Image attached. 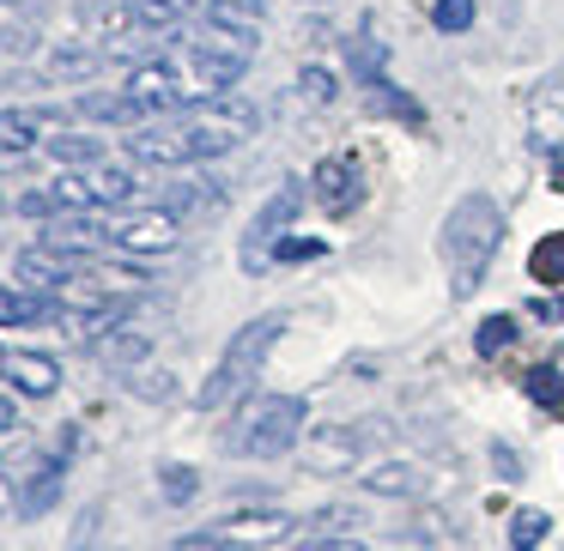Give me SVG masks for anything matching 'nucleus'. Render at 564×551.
<instances>
[{
    "mask_svg": "<svg viewBox=\"0 0 564 551\" xmlns=\"http://www.w3.org/2000/svg\"><path fill=\"white\" fill-rule=\"evenodd\" d=\"M498 243H503V212H498V200H491V195H462V200H455L449 219H443V236H437L455 297L479 291V279H486Z\"/></svg>",
    "mask_w": 564,
    "mask_h": 551,
    "instance_id": "1",
    "label": "nucleus"
},
{
    "mask_svg": "<svg viewBox=\"0 0 564 551\" xmlns=\"http://www.w3.org/2000/svg\"><path fill=\"white\" fill-rule=\"evenodd\" d=\"M297 437H304V400L297 394H249L225 425L219 449L243 454V461H273V454L297 449Z\"/></svg>",
    "mask_w": 564,
    "mask_h": 551,
    "instance_id": "2",
    "label": "nucleus"
},
{
    "mask_svg": "<svg viewBox=\"0 0 564 551\" xmlns=\"http://www.w3.org/2000/svg\"><path fill=\"white\" fill-rule=\"evenodd\" d=\"M280 333H285V316H256V321H243V328L225 340V352H219V364H213V376L200 382V406H231V400H249V388H256V376H261V364H268V352L280 345Z\"/></svg>",
    "mask_w": 564,
    "mask_h": 551,
    "instance_id": "3",
    "label": "nucleus"
},
{
    "mask_svg": "<svg viewBox=\"0 0 564 551\" xmlns=\"http://www.w3.org/2000/svg\"><path fill=\"white\" fill-rule=\"evenodd\" d=\"M183 128L200 140V158H219V152H231V146H243L249 134L261 128V110L249 98H207V103H188L183 110Z\"/></svg>",
    "mask_w": 564,
    "mask_h": 551,
    "instance_id": "4",
    "label": "nucleus"
},
{
    "mask_svg": "<svg viewBox=\"0 0 564 551\" xmlns=\"http://www.w3.org/2000/svg\"><path fill=\"white\" fill-rule=\"evenodd\" d=\"M104 236H110V249H122V255H164V249H176V236H183V219H176L171 207H122L116 219H104Z\"/></svg>",
    "mask_w": 564,
    "mask_h": 551,
    "instance_id": "5",
    "label": "nucleus"
},
{
    "mask_svg": "<svg viewBox=\"0 0 564 551\" xmlns=\"http://www.w3.org/2000/svg\"><path fill=\"white\" fill-rule=\"evenodd\" d=\"M285 527H292V521H285V515H273V509H243V515L213 521L207 533H188L176 551H261V546H273Z\"/></svg>",
    "mask_w": 564,
    "mask_h": 551,
    "instance_id": "6",
    "label": "nucleus"
},
{
    "mask_svg": "<svg viewBox=\"0 0 564 551\" xmlns=\"http://www.w3.org/2000/svg\"><path fill=\"white\" fill-rule=\"evenodd\" d=\"M297 207H304V188H297V183H280V188H273V200L256 212V224H249V236H243V267H249V273H261V267L273 261V243H280L285 224L297 219Z\"/></svg>",
    "mask_w": 564,
    "mask_h": 551,
    "instance_id": "7",
    "label": "nucleus"
},
{
    "mask_svg": "<svg viewBox=\"0 0 564 551\" xmlns=\"http://www.w3.org/2000/svg\"><path fill=\"white\" fill-rule=\"evenodd\" d=\"M122 91L134 98V110L147 115V122L188 110V91H183V74H176V62H140L134 74H128Z\"/></svg>",
    "mask_w": 564,
    "mask_h": 551,
    "instance_id": "8",
    "label": "nucleus"
},
{
    "mask_svg": "<svg viewBox=\"0 0 564 551\" xmlns=\"http://www.w3.org/2000/svg\"><path fill=\"white\" fill-rule=\"evenodd\" d=\"M128 158H140V164H207L200 158V140L183 128V115H176V122L128 128Z\"/></svg>",
    "mask_w": 564,
    "mask_h": 551,
    "instance_id": "9",
    "label": "nucleus"
},
{
    "mask_svg": "<svg viewBox=\"0 0 564 551\" xmlns=\"http://www.w3.org/2000/svg\"><path fill=\"white\" fill-rule=\"evenodd\" d=\"M171 62H176V74H183L188 103L225 98V86H237V79H243V67H249V62H231V55L195 49V43H183V55H171Z\"/></svg>",
    "mask_w": 564,
    "mask_h": 551,
    "instance_id": "10",
    "label": "nucleus"
},
{
    "mask_svg": "<svg viewBox=\"0 0 564 551\" xmlns=\"http://www.w3.org/2000/svg\"><path fill=\"white\" fill-rule=\"evenodd\" d=\"M67 454H74V430H67V437L55 442V454H43V461L31 466L25 491H19V515H25V521H37V515H50L55 503H62V485H67Z\"/></svg>",
    "mask_w": 564,
    "mask_h": 551,
    "instance_id": "11",
    "label": "nucleus"
},
{
    "mask_svg": "<svg viewBox=\"0 0 564 551\" xmlns=\"http://www.w3.org/2000/svg\"><path fill=\"white\" fill-rule=\"evenodd\" d=\"M304 461H310V473H358L365 442H358V430H346V425H316L304 437Z\"/></svg>",
    "mask_w": 564,
    "mask_h": 551,
    "instance_id": "12",
    "label": "nucleus"
},
{
    "mask_svg": "<svg viewBox=\"0 0 564 551\" xmlns=\"http://www.w3.org/2000/svg\"><path fill=\"white\" fill-rule=\"evenodd\" d=\"M365 164L358 158H322L316 164V200H322V212H334V219H346V212L365 200Z\"/></svg>",
    "mask_w": 564,
    "mask_h": 551,
    "instance_id": "13",
    "label": "nucleus"
},
{
    "mask_svg": "<svg viewBox=\"0 0 564 551\" xmlns=\"http://www.w3.org/2000/svg\"><path fill=\"white\" fill-rule=\"evenodd\" d=\"M528 140L540 152H558L564 146V67L540 79L534 103H528Z\"/></svg>",
    "mask_w": 564,
    "mask_h": 551,
    "instance_id": "14",
    "label": "nucleus"
},
{
    "mask_svg": "<svg viewBox=\"0 0 564 551\" xmlns=\"http://www.w3.org/2000/svg\"><path fill=\"white\" fill-rule=\"evenodd\" d=\"M79 267H86L79 255H62V249H50V243H31L25 255H19L25 291H67V285L79 279Z\"/></svg>",
    "mask_w": 564,
    "mask_h": 551,
    "instance_id": "15",
    "label": "nucleus"
},
{
    "mask_svg": "<svg viewBox=\"0 0 564 551\" xmlns=\"http://www.w3.org/2000/svg\"><path fill=\"white\" fill-rule=\"evenodd\" d=\"M7 376H13V388L31 394V400H50V394L62 388V364H55L50 352H13L7 357Z\"/></svg>",
    "mask_w": 564,
    "mask_h": 551,
    "instance_id": "16",
    "label": "nucleus"
},
{
    "mask_svg": "<svg viewBox=\"0 0 564 551\" xmlns=\"http://www.w3.org/2000/svg\"><path fill=\"white\" fill-rule=\"evenodd\" d=\"M91 352H98L110 370H122V376H128L134 364H147L152 340H147V333H134V328H110V333H98V340H91Z\"/></svg>",
    "mask_w": 564,
    "mask_h": 551,
    "instance_id": "17",
    "label": "nucleus"
},
{
    "mask_svg": "<svg viewBox=\"0 0 564 551\" xmlns=\"http://www.w3.org/2000/svg\"><path fill=\"white\" fill-rule=\"evenodd\" d=\"M365 491L370 497H419V491H425V473L406 466V461H382L365 473Z\"/></svg>",
    "mask_w": 564,
    "mask_h": 551,
    "instance_id": "18",
    "label": "nucleus"
},
{
    "mask_svg": "<svg viewBox=\"0 0 564 551\" xmlns=\"http://www.w3.org/2000/svg\"><path fill=\"white\" fill-rule=\"evenodd\" d=\"M79 115H86V122H116V128H140V122H147L128 91H86V98H79Z\"/></svg>",
    "mask_w": 564,
    "mask_h": 551,
    "instance_id": "19",
    "label": "nucleus"
},
{
    "mask_svg": "<svg viewBox=\"0 0 564 551\" xmlns=\"http://www.w3.org/2000/svg\"><path fill=\"white\" fill-rule=\"evenodd\" d=\"M55 316V304H43L25 285H0V328H31V321Z\"/></svg>",
    "mask_w": 564,
    "mask_h": 551,
    "instance_id": "20",
    "label": "nucleus"
},
{
    "mask_svg": "<svg viewBox=\"0 0 564 551\" xmlns=\"http://www.w3.org/2000/svg\"><path fill=\"white\" fill-rule=\"evenodd\" d=\"M86 183L98 195V207H128L134 200V170H122V164H91Z\"/></svg>",
    "mask_w": 564,
    "mask_h": 551,
    "instance_id": "21",
    "label": "nucleus"
},
{
    "mask_svg": "<svg viewBox=\"0 0 564 551\" xmlns=\"http://www.w3.org/2000/svg\"><path fill=\"white\" fill-rule=\"evenodd\" d=\"M346 55H352V74H358V86H382L389 79V55H382V43L370 37V31H358L352 43H346Z\"/></svg>",
    "mask_w": 564,
    "mask_h": 551,
    "instance_id": "22",
    "label": "nucleus"
},
{
    "mask_svg": "<svg viewBox=\"0 0 564 551\" xmlns=\"http://www.w3.org/2000/svg\"><path fill=\"white\" fill-rule=\"evenodd\" d=\"M128 19L140 31H176L188 19V0H128Z\"/></svg>",
    "mask_w": 564,
    "mask_h": 551,
    "instance_id": "23",
    "label": "nucleus"
},
{
    "mask_svg": "<svg viewBox=\"0 0 564 551\" xmlns=\"http://www.w3.org/2000/svg\"><path fill=\"white\" fill-rule=\"evenodd\" d=\"M43 134L37 110H0V152H31Z\"/></svg>",
    "mask_w": 564,
    "mask_h": 551,
    "instance_id": "24",
    "label": "nucleus"
},
{
    "mask_svg": "<svg viewBox=\"0 0 564 551\" xmlns=\"http://www.w3.org/2000/svg\"><path fill=\"white\" fill-rule=\"evenodd\" d=\"M358 521H365V515H358L352 503H328V509L310 515V539H352Z\"/></svg>",
    "mask_w": 564,
    "mask_h": 551,
    "instance_id": "25",
    "label": "nucleus"
},
{
    "mask_svg": "<svg viewBox=\"0 0 564 551\" xmlns=\"http://www.w3.org/2000/svg\"><path fill=\"white\" fill-rule=\"evenodd\" d=\"M528 273H534L540 285H564V231L540 236L534 255H528Z\"/></svg>",
    "mask_w": 564,
    "mask_h": 551,
    "instance_id": "26",
    "label": "nucleus"
},
{
    "mask_svg": "<svg viewBox=\"0 0 564 551\" xmlns=\"http://www.w3.org/2000/svg\"><path fill=\"white\" fill-rule=\"evenodd\" d=\"M546 533H552V515L546 509H516L510 515V551H534Z\"/></svg>",
    "mask_w": 564,
    "mask_h": 551,
    "instance_id": "27",
    "label": "nucleus"
},
{
    "mask_svg": "<svg viewBox=\"0 0 564 551\" xmlns=\"http://www.w3.org/2000/svg\"><path fill=\"white\" fill-rule=\"evenodd\" d=\"M98 62H104L98 49H79V43H67V49L50 55V79H86V74H98Z\"/></svg>",
    "mask_w": 564,
    "mask_h": 551,
    "instance_id": "28",
    "label": "nucleus"
},
{
    "mask_svg": "<svg viewBox=\"0 0 564 551\" xmlns=\"http://www.w3.org/2000/svg\"><path fill=\"white\" fill-rule=\"evenodd\" d=\"M528 400L534 406H564V370H552V364H540V370H528Z\"/></svg>",
    "mask_w": 564,
    "mask_h": 551,
    "instance_id": "29",
    "label": "nucleus"
},
{
    "mask_svg": "<svg viewBox=\"0 0 564 551\" xmlns=\"http://www.w3.org/2000/svg\"><path fill=\"white\" fill-rule=\"evenodd\" d=\"M510 340H516V316H486V321H479V333H474V352L479 357H498Z\"/></svg>",
    "mask_w": 564,
    "mask_h": 551,
    "instance_id": "30",
    "label": "nucleus"
},
{
    "mask_svg": "<svg viewBox=\"0 0 564 551\" xmlns=\"http://www.w3.org/2000/svg\"><path fill=\"white\" fill-rule=\"evenodd\" d=\"M50 152H55V158H62V164H86V170H91V164H98V140H91V134H55L50 140Z\"/></svg>",
    "mask_w": 564,
    "mask_h": 551,
    "instance_id": "31",
    "label": "nucleus"
},
{
    "mask_svg": "<svg viewBox=\"0 0 564 551\" xmlns=\"http://www.w3.org/2000/svg\"><path fill=\"white\" fill-rule=\"evenodd\" d=\"M273 0H207L213 19H231V25H261V13H268Z\"/></svg>",
    "mask_w": 564,
    "mask_h": 551,
    "instance_id": "32",
    "label": "nucleus"
},
{
    "mask_svg": "<svg viewBox=\"0 0 564 551\" xmlns=\"http://www.w3.org/2000/svg\"><path fill=\"white\" fill-rule=\"evenodd\" d=\"M431 25H437L443 37L467 31V25H474V0H437V7H431Z\"/></svg>",
    "mask_w": 564,
    "mask_h": 551,
    "instance_id": "33",
    "label": "nucleus"
},
{
    "mask_svg": "<svg viewBox=\"0 0 564 551\" xmlns=\"http://www.w3.org/2000/svg\"><path fill=\"white\" fill-rule=\"evenodd\" d=\"M159 491H164V503H188L200 491V473L195 466H164L159 473Z\"/></svg>",
    "mask_w": 564,
    "mask_h": 551,
    "instance_id": "34",
    "label": "nucleus"
},
{
    "mask_svg": "<svg viewBox=\"0 0 564 551\" xmlns=\"http://www.w3.org/2000/svg\"><path fill=\"white\" fill-rule=\"evenodd\" d=\"M322 255V236H280L273 243V261H316Z\"/></svg>",
    "mask_w": 564,
    "mask_h": 551,
    "instance_id": "35",
    "label": "nucleus"
},
{
    "mask_svg": "<svg viewBox=\"0 0 564 551\" xmlns=\"http://www.w3.org/2000/svg\"><path fill=\"white\" fill-rule=\"evenodd\" d=\"M297 86H304V98H316V103L334 98V74H328V67H304V74H297Z\"/></svg>",
    "mask_w": 564,
    "mask_h": 551,
    "instance_id": "36",
    "label": "nucleus"
},
{
    "mask_svg": "<svg viewBox=\"0 0 564 551\" xmlns=\"http://www.w3.org/2000/svg\"><path fill=\"white\" fill-rule=\"evenodd\" d=\"M491 461H498V473H503V478H522V461H516V454L503 449V442H498V449H491Z\"/></svg>",
    "mask_w": 564,
    "mask_h": 551,
    "instance_id": "37",
    "label": "nucleus"
},
{
    "mask_svg": "<svg viewBox=\"0 0 564 551\" xmlns=\"http://www.w3.org/2000/svg\"><path fill=\"white\" fill-rule=\"evenodd\" d=\"M304 551H365V546H358V539H310Z\"/></svg>",
    "mask_w": 564,
    "mask_h": 551,
    "instance_id": "38",
    "label": "nucleus"
},
{
    "mask_svg": "<svg viewBox=\"0 0 564 551\" xmlns=\"http://www.w3.org/2000/svg\"><path fill=\"white\" fill-rule=\"evenodd\" d=\"M19 509V491H13V478L0 473V515H13Z\"/></svg>",
    "mask_w": 564,
    "mask_h": 551,
    "instance_id": "39",
    "label": "nucleus"
},
{
    "mask_svg": "<svg viewBox=\"0 0 564 551\" xmlns=\"http://www.w3.org/2000/svg\"><path fill=\"white\" fill-rule=\"evenodd\" d=\"M19 425V412H13V400H7V394H0V437H7V430Z\"/></svg>",
    "mask_w": 564,
    "mask_h": 551,
    "instance_id": "40",
    "label": "nucleus"
},
{
    "mask_svg": "<svg viewBox=\"0 0 564 551\" xmlns=\"http://www.w3.org/2000/svg\"><path fill=\"white\" fill-rule=\"evenodd\" d=\"M552 188H558V195H564V146L552 152Z\"/></svg>",
    "mask_w": 564,
    "mask_h": 551,
    "instance_id": "41",
    "label": "nucleus"
}]
</instances>
